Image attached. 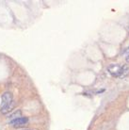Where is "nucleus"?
<instances>
[{
	"instance_id": "obj_1",
	"label": "nucleus",
	"mask_w": 129,
	"mask_h": 130,
	"mask_svg": "<svg viewBox=\"0 0 129 130\" xmlns=\"http://www.w3.org/2000/svg\"><path fill=\"white\" fill-rule=\"evenodd\" d=\"M129 71V68L127 65H118V64H112L108 66V72L111 74V76H116V77H123L127 75Z\"/></svg>"
},
{
	"instance_id": "obj_2",
	"label": "nucleus",
	"mask_w": 129,
	"mask_h": 130,
	"mask_svg": "<svg viewBox=\"0 0 129 130\" xmlns=\"http://www.w3.org/2000/svg\"><path fill=\"white\" fill-rule=\"evenodd\" d=\"M11 102H12V94L11 92H5L2 95V103L0 105V111L3 114L8 113L11 109Z\"/></svg>"
},
{
	"instance_id": "obj_3",
	"label": "nucleus",
	"mask_w": 129,
	"mask_h": 130,
	"mask_svg": "<svg viewBox=\"0 0 129 130\" xmlns=\"http://www.w3.org/2000/svg\"><path fill=\"white\" fill-rule=\"evenodd\" d=\"M28 123V119L26 117H20V118H17V119L11 120L10 122V125L14 127H19V126H23L25 124H27Z\"/></svg>"
},
{
	"instance_id": "obj_4",
	"label": "nucleus",
	"mask_w": 129,
	"mask_h": 130,
	"mask_svg": "<svg viewBox=\"0 0 129 130\" xmlns=\"http://www.w3.org/2000/svg\"><path fill=\"white\" fill-rule=\"evenodd\" d=\"M22 115V111L20 110V109H18V110H16L15 112H13L12 114H11V115L9 116V118H13V120L14 119H17V118H20L19 116Z\"/></svg>"
},
{
	"instance_id": "obj_5",
	"label": "nucleus",
	"mask_w": 129,
	"mask_h": 130,
	"mask_svg": "<svg viewBox=\"0 0 129 130\" xmlns=\"http://www.w3.org/2000/svg\"><path fill=\"white\" fill-rule=\"evenodd\" d=\"M125 61L127 62V63H129V54L126 56V58H125Z\"/></svg>"
},
{
	"instance_id": "obj_6",
	"label": "nucleus",
	"mask_w": 129,
	"mask_h": 130,
	"mask_svg": "<svg viewBox=\"0 0 129 130\" xmlns=\"http://www.w3.org/2000/svg\"><path fill=\"white\" fill-rule=\"evenodd\" d=\"M125 52L126 53H129V47H127V49L125 50Z\"/></svg>"
},
{
	"instance_id": "obj_7",
	"label": "nucleus",
	"mask_w": 129,
	"mask_h": 130,
	"mask_svg": "<svg viewBox=\"0 0 129 130\" xmlns=\"http://www.w3.org/2000/svg\"><path fill=\"white\" fill-rule=\"evenodd\" d=\"M21 130H30V129H21Z\"/></svg>"
}]
</instances>
